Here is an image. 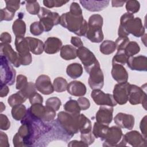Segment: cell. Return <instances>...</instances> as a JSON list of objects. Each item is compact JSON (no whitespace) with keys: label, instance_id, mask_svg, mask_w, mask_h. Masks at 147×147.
<instances>
[{"label":"cell","instance_id":"14","mask_svg":"<svg viewBox=\"0 0 147 147\" xmlns=\"http://www.w3.org/2000/svg\"><path fill=\"white\" fill-rule=\"evenodd\" d=\"M130 84L127 82L118 83L114 86L113 96L117 104L122 105L128 101Z\"/></svg>","mask_w":147,"mask_h":147},{"label":"cell","instance_id":"59","mask_svg":"<svg viewBox=\"0 0 147 147\" xmlns=\"http://www.w3.org/2000/svg\"><path fill=\"white\" fill-rule=\"evenodd\" d=\"M1 86V90H0V96L1 98L6 96L9 92V88L7 84H0Z\"/></svg>","mask_w":147,"mask_h":147},{"label":"cell","instance_id":"35","mask_svg":"<svg viewBox=\"0 0 147 147\" xmlns=\"http://www.w3.org/2000/svg\"><path fill=\"white\" fill-rule=\"evenodd\" d=\"M65 111L73 114H79L81 109L77 100L70 99L68 100L64 105Z\"/></svg>","mask_w":147,"mask_h":147},{"label":"cell","instance_id":"62","mask_svg":"<svg viewBox=\"0 0 147 147\" xmlns=\"http://www.w3.org/2000/svg\"><path fill=\"white\" fill-rule=\"evenodd\" d=\"M5 105L3 103V102H1V112L5 110Z\"/></svg>","mask_w":147,"mask_h":147},{"label":"cell","instance_id":"43","mask_svg":"<svg viewBox=\"0 0 147 147\" xmlns=\"http://www.w3.org/2000/svg\"><path fill=\"white\" fill-rule=\"evenodd\" d=\"M15 13L8 10L6 7L1 9L0 10V18L1 21H11L14 17Z\"/></svg>","mask_w":147,"mask_h":147},{"label":"cell","instance_id":"47","mask_svg":"<svg viewBox=\"0 0 147 147\" xmlns=\"http://www.w3.org/2000/svg\"><path fill=\"white\" fill-rule=\"evenodd\" d=\"M129 41V38L127 37H118L115 42L116 49L117 51L123 50Z\"/></svg>","mask_w":147,"mask_h":147},{"label":"cell","instance_id":"53","mask_svg":"<svg viewBox=\"0 0 147 147\" xmlns=\"http://www.w3.org/2000/svg\"><path fill=\"white\" fill-rule=\"evenodd\" d=\"M10 146L8 141L7 136L3 131L0 132V146L9 147Z\"/></svg>","mask_w":147,"mask_h":147},{"label":"cell","instance_id":"11","mask_svg":"<svg viewBox=\"0 0 147 147\" xmlns=\"http://www.w3.org/2000/svg\"><path fill=\"white\" fill-rule=\"evenodd\" d=\"M128 101L131 105L142 104L144 108L146 109V93L142 87L134 84H130Z\"/></svg>","mask_w":147,"mask_h":147},{"label":"cell","instance_id":"24","mask_svg":"<svg viewBox=\"0 0 147 147\" xmlns=\"http://www.w3.org/2000/svg\"><path fill=\"white\" fill-rule=\"evenodd\" d=\"M67 90L71 95L75 96H83L86 94V87L81 82L74 80L68 84Z\"/></svg>","mask_w":147,"mask_h":147},{"label":"cell","instance_id":"27","mask_svg":"<svg viewBox=\"0 0 147 147\" xmlns=\"http://www.w3.org/2000/svg\"><path fill=\"white\" fill-rule=\"evenodd\" d=\"M109 129V125L96 122L94 124L92 133L95 138H100L101 140L104 141L108 133Z\"/></svg>","mask_w":147,"mask_h":147},{"label":"cell","instance_id":"30","mask_svg":"<svg viewBox=\"0 0 147 147\" xmlns=\"http://www.w3.org/2000/svg\"><path fill=\"white\" fill-rule=\"evenodd\" d=\"M12 30L16 37H24L26 32V24L21 18L16 20L12 25Z\"/></svg>","mask_w":147,"mask_h":147},{"label":"cell","instance_id":"1","mask_svg":"<svg viewBox=\"0 0 147 147\" xmlns=\"http://www.w3.org/2000/svg\"><path fill=\"white\" fill-rule=\"evenodd\" d=\"M52 122L49 123L43 122L33 117L27 110L25 117L21 121L22 125L17 132L24 146L33 145L37 140L51 129Z\"/></svg>","mask_w":147,"mask_h":147},{"label":"cell","instance_id":"28","mask_svg":"<svg viewBox=\"0 0 147 147\" xmlns=\"http://www.w3.org/2000/svg\"><path fill=\"white\" fill-rule=\"evenodd\" d=\"M60 56L65 60L75 59L77 57V49L71 45L62 46L60 49Z\"/></svg>","mask_w":147,"mask_h":147},{"label":"cell","instance_id":"16","mask_svg":"<svg viewBox=\"0 0 147 147\" xmlns=\"http://www.w3.org/2000/svg\"><path fill=\"white\" fill-rule=\"evenodd\" d=\"M36 89L44 95H49L54 91L50 78L46 75H40L35 82Z\"/></svg>","mask_w":147,"mask_h":147},{"label":"cell","instance_id":"22","mask_svg":"<svg viewBox=\"0 0 147 147\" xmlns=\"http://www.w3.org/2000/svg\"><path fill=\"white\" fill-rule=\"evenodd\" d=\"M80 4L87 10L99 11L108 6L109 1H80Z\"/></svg>","mask_w":147,"mask_h":147},{"label":"cell","instance_id":"36","mask_svg":"<svg viewBox=\"0 0 147 147\" xmlns=\"http://www.w3.org/2000/svg\"><path fill=\"white\" fill-rule=\"evenodd\" d=\"M68 83L67 80L62 77H57L53 80V86L54 91L57 92H62L67 90Z\"/></svg>","mask_w":147,"mask_h":147},{"label":"cell","instance_id":"18","mask_svg":"<svg viewBox=\"0 0 147 147\" xmlns=\"http://www.w3.org/2000/svg\"><path fill=\"white\" fill-rule=\"evenodd\" d=\"M113 107L110 106H100L96 113V122L109 125L113 119Z\"/></svg>","mask_w":147,"mask_h":147},{"label":"cell","instance_id":"2","mask_svg":"<svg viewBox=\"0 0 147 147\" xmlns=\"http://www.w3.org/2000/svg\"><path fill=\"white\" fill-rule=\"evenodd\" d=\"M60 24L78 36H84L88 24L83 15L74 16L69 12L62 14L60 17Z\"/></svg>","mask_w":147,"mask_h":147},{"label":"cell","instance_id":"25","mask_svg":"<svg viewBox=\"0 0 147 147\" xmlns=\"http://www.w3.org/2000/svg\"><path fill=\"white\" fill-rule=\"evenodd\" d=\"M15 47L19 57L30 55L28 42L24 37H16Z\"/></svg>","mask_w":147,"mask_h":147},{"label":"cell","instance_id":"61","mask_svg":"<svg viewBox=\"0 0 147 147\" xmlns=\"http://www.w3.org/2000/svg\"><path fill=\"white\" fill-rule=\"evenodd\" d=\"M146 33H145V34L141 37H142L141 40L143 41V42H144V45H145V47H146Z\"/></svg>","mask_w":147,"mask_h":147},{"label":"cell","instance_id":"40","mask_svg":"<svg viewBox=\"0 0 147 147\" xmlns=\"http://www.w3.org/2000/svg\"><path fill=\"white\" fill-rule=\"evenodd\" d=\"M140 8V3L137 1L130 0L126 2V9L127 13L130 14H134L137 13Z\"/></svg>","mask_w":147,"mask_h":147},{"label":"cell","instance_id":"31","mask_svg":"<svg viewBox=\"0 0 147 147\" xmlns=\"http://www.w3.org/2000/svg\"><path fill=\"white\" fill-rule=\"evenodd\" d=\"M80 121V128L79 131L80 134H86L92 133L91 131V123L90 120L87 118L84 114H80L79 115Z\"/></svg>","mask_w":147,"mask_h":147},{"label":"cell","instance_id":"19","mask_svg":"<svg viewBox=\"0 0 147 147\" xmlns=\"http://www.w3.org/2000/svg\"><path fill=\"white\" fill-rule=\"evenodd\" d=\"M124 137L126 142L133 147L146 146V139L136 130L126 133Z\"/></svg>","mask_w":147,"mask_h":147},{"label":"cell","instance_id":"13","mask_svg":"<svg viewBox=\"0 0 147 147\" xmlns=\"http://www.w3.org/2000/svg\"><path fill=\"white\" fill-rule=\"evenodd\" d=\"M91 96L94 102L98 105L114 107L117 105L113 95L110 94H106L99 89L92 90L91 93Z\"/></svg>","mask_w":147,"mask_h":147},{"label":"cell","instance_id":"29","mask_svg":"<svg viewBox=\"0 0 147 147\" xmlns=\"http://www.w3.org/2000/svg\"><path fill=\"white\" fill-rule=\"evenodd\" d=\"M66 72L71 78L77 79L81 76L83 74V67L79 63H72L67 66Z\"/></svg>","mask_w":147,"mask_h":147},{"label":"cell","instance_id":"5","mask_svg":"<svg viewBox=\"0 0 147 147\" xmlns=\"http://www.w3.org/2000/svg\"><path fill=\"white\" fill-rule=\"evenodd\" d=\"M103 23V17L99 14L91 16L87 22V30L85 37L91 42L99 43L103 41L104 36L102 27Z\"/></svg>","mask_w":147,"mask_h":147},{"label":"cell","instance_id":"8","mask_svg":"<svg viewBox=\"0 0 147 147\" xmlns=\"http://www.w3.org/2000/svg\"><path fill=\"white\" fill-rule=\"evenodd\" d=\"M28 110L33 117L47 123L53 121L56 117V111L41 103L32 105Z\"/></svg>","mask_w":147,"mask_h":147},{"label":"cell","instance_id":"12","mask_svg":"<svg viewBox=\"0 0 147 147\" xmlns=\"http://www.w3.org/2000/svg\"><path fill=\"white\" fill-rule=\"evenodd\" d=\"M77 56L80 60L87 73L92 67L99 62L94 54L84 46L77 49Z\"/></svg>","mask_w":147,"mask_h":147},{"label":"cell","instance_id":"9","mask_svg":"<svg viewBox=\"0 0 147 147\" xmlns=\"http://www.w3.org/2000/svg\"><path fill=\"white\" fill-rule=\"evenodd\" d=\"M126 141L121 127L112 126L109 127L108 133L103 144V146H123L126 145Z\"/></svg>","mask_w":147,"mask_h":147},{"label":"cell","instance_id":"4","mask_svg":"<svg viewBox=\"0 0 147 147\" xmlns=\"http://www.w3.org/2000/svg\"><path fill=\"white\" fill-rule=\"evenodd\" d=\"M79 114H73L66 111L57 114L56 121L60 127L69 136L73 137L79 131Z\"/></svg>","mask_w":147,"mask_h":147},{"label":"cell","instance_id":"51","mask_svg":"<svg viewBox=\"0 0 147 147\" xmlns=\"http://www.w3.org/2000/svg\"><path fill=\"white\" fill-rule=\"evenodd\" d=\"M69 13L74 16L82 15V10L79 5L75 2H74L71 4L69 7Z\"/></svg>","mask_w":147,"mask_h":147},{"label":"cell","instance_id":"56","mask_svg":"<svg viewBox=\"0 0 147 147\" xmlns=\"http://www.w3.org/2000/svg\"><path fill=\"white\" fill-rule=\"evenodd\" d=\"M140 128L142 136L146 139V115L142 119L140 125Z\"/></svg>","mask_w":147,"mask_h":147},{"label":"cell","instance_id":"32","mask_svg":"<svg viewBox=\"0 0 147 147\" xmlns=\"http://www.w3.org/2000/svg\"><path fill=\"white\" fill-rule=\"evenodd\" d=\"M27 110L26 107L21 104L16 105L12 107L11 115L12 117L16 121H21L24 118L26 114Z\"/></svg>","mask_w":147,"mask_h":147},{"label":"cell","instance_id":"46","mask_svg":"<svg viewBox=\"0 0 147 147\" xmlns=\"http://www.w3.org/2000/svg\"><path fill=\"white\" fill-rule=\"evenodd\" d=\"M36 88L35 86V84L32 82H28L27 86L23 90L20 91L23 94V95L28 99L29 96L33 93L36 92Z\"/></svg>","mask_w":147,"mask_h":147},{"label":"cell","instance_id":"23","mask_svg":"<svg viewBox=\"0 0 147 147\" xmlns=\"http://www.w3.org/2000/svg\"><path fill=\"white\" fill-rule=\"evenodd\" d=\"M62 41L55 37H48L44 42V51L48 54H55L60 51Z\"/></svg>","mask_w":147,"mask_h":147},{"label":"cell","instance_id":"45","mask_svg":"<svg viewBox=\"0 0 147 147\" xmlns=\"http://www.w3.org/2000/svg\"><path fill=\"white\" fill-rule=\"evenodd\" d=\"M68 1H59V0H51V1H43V4L48 8L61 7L68 3Z\"/></svg>","mask_w":147,"mask_h":147},{"label":"cell","instance_id":"26","mask_svg":"<svg viewBox=\"0 0 147 147\" xmlns=\"http://www.w3.org/2000/svg\"><path fill=\"white\" fill-rule=\"evenodd\" d=\"M26 38L28 42L30 52L32 53L40 55L44 51V44L41 40L31 37H26Z\"/></svg>","mask_w":147,"mask_h":147},{"label":"cell","instance_id":"34","mask_svg":"<svg viewBox=\"0 0 147 147\" xmlns=\"http://www.w3.org/2000/svg\"><path fill=\"white\" fill-rule=\"evenodd\" d=\"M100 52L106 55L113 53L116 49L115 42L111 40H105L102 42L99 47Z\"/></svg>","mask_w":147,"mask_h":147},{"label":"cell","instance_id":"42","mask_svg":"<svg viewBox=\"0 0 147 147\" xmlns=\"http://www.w3.org/2000/svg\"><path fill=\"white\" fill-rule=\"evenodd\" d=\"M44 31L43 26L40 21L33 22L30 26V32L34 36H39Z\"/></svg>","mask_w":147,"mask_h":147},{"label":"cell","instance_id":"50","mask_svg":"<svg viewBox=\"0 0 147 147\" xmlns=\"http://www.w3.org/2000/svg\"><path fill=\"white\" fill-rule=\"evenodd\" d=\"M29 100L30 102V103L32 105L34 104L37 103H41L42 104L43 102V98L42 96L37 93V92H35L31 94L29 97Z\"/></svg>","mask_w":147,"mask_h":147},{"label":"cell","instance_id":"3","mask_svg":"<svg viewBox=\"0 0 147 147\" xmlns=\"http://www.w3.org/2000/svg\"><path fill=\"white\" fill-rule=\"evenodd\" d=\"M129 34H131L136 37H142L145 34V28L139 17H134V15L129 13H124L120 19V25Z\"/></svg>","mask_w":147,"mask_h":147},{"label":"cell","instance_id":"21","mask_svg":"<svg viewBox=\"0 0 147 147\" xmlns=\"http://www.w3.org/2000/svg\"><path fill=\"white\" fill-rule=\"evenodd\" d=\"M113 67L111 71L114 80L118 83H125L128 80V73L125 67L121 64H112Z\"/></svg>","mask_w":147,"mask_h":147},{"label":"cell","instance_id":"52","mask_svg":"<svg viewBox=\"0 0 147 147\" xmlns=\"http://www.w3.org/2000/svg\"><path fill=\"white\" fill-rule=\"evenodd\" d=\"M79 107L81 110H87L90 106V100L83 96H80L77 100Z\"/></svg>","mask_w":147,"mask_h":147},{"label":"cell","instance_id":"55","mask_svg":"<svg viewBox=\"0 0 147 147\" xmlns=\"http://www.w3.org/2000/svg\"><path fill=\"white\" fill-rule=\"evenodd\" d=\"M0 40L2 43L10 44L11 42V36L7 32H3L1 34Z\"/></svg>","mask_w":147,"mask_h":147},{"label":"cell","instance_id":"60","mask_svg":"<svg viewBox=\"0 0 147 147\" xmlns=\"http://www.w3.org/2000/svg\"><path fill=\"white\" fill-rule=\"evenodd\" d=\"M125 1H112L111 5L112 6L114 7H122L125 3Z\"/></svg>","mask_w":147,"mask_h":147},{"label":"cell","instance_id":"58","mask_svg":"<svg viewBox=\"0 0 147 147\" xmlns=\"http://www.w3.org/2000/svg\"><path fill=\"white\" fill-rule=\"evenodd\" d=\"M88 145L84 142L83 141H78V140H73L70 141L68 144V146H88Z\"/></svg>","mask_w":147,"mask_h":147},{"label":"cell","instance_id":"10","mask_svg":"<svg viewBox=\"0 0 147 147\" xmlns=\"http://www.w3.org/2000/svg\"><path fill=\"white\" fill-rule=\"evenodd\" d=\"M88 85L92 90H100L104 85V76L98 62L89 71Z\"/></svg>","mask_w":147,"mask_h":147},{"label":"cell","instance_id":"6","mask_svg":"<svg viewBox=\"0 0 147 147\" xmlns=\"http://www.w3.org/2000/svg\"><path fill=\"white\" fill-rule=\"evenodd\" d=\"M40 22L43 26L45 32L50 31L55 25L60 24L59 14L56 12H52L49 9L41 7L37 14Z\"/></svg>","mask_w":147,"mask_h":147},{"label":"cell","instance_id":"44","mask_svg":"<svg viewBox=\"0 0 147 147\" xmlns=\"http://www.w3.org/2000/svg\"><path fill=\"white\" fill-rule=\"evenodd\" d=\"M28 82L27 78L23 75H18L16 78V87L17 90L20 91L23 90L26 87Z\"/></svg>","mask_w":147,"mask_h":147},{"label":"cell","instance_id":"49","mask_svg":"<svg viewBox=\"0 0 147 147\" xmlns=\"http://www.w3.org/2000/svg\"><path fill=\"white\" fill-rule=\"evenodd\" d=\"M10 126V122L7 117L3 114H0V128L2 130H7Z\"/></svg>","mask_w":147,"mask_h":147},{"label":"cell","instance_id":"7","mask_svg":"<svg viewBox=\"0 0 147 147\" xmlns=\"http://www.w3.org/2000/svg\"><path fill=\"white\" fill-rule=\"evenodd\" d=\"M1 84L11 86L15 82L16 72L10 62L4 56H0Z\"/></svg>","mask_w":147,"mask_h":147},{"label":"cell","instance_id":"17","mask_svg":"<svg viewBox=\"0 0 147 147\" xmlns=\"http://www.w3.org/2000/svg\"><path fill=\"white\" fill-rule=\"evenodd\" d=\"M126 63L131 70L138 71H146L147 70V57L145 56L129 57Z\"/></svg>","mask_w":147,"mask_h":147},{"label":"cell","instance_id":"39","mask_svg":"<svg viewBox=\"0 0 147 147\" xmlns=\"http://www.w3.org/2000/svg\"><path fill=\"white\" fill-rule=\"evenodd\" d=\"M40 6L38 2L36 1H26V11L30 14H38L40 10Z\"/></svg>","mask_w":147,"mask_h":147},{"label":"cell","instance_id":"57","mask_svg":"<svg viewBox=\"0 0 147 147\" xmlns=\"http://www.w3.org/2000/svg\"><path fill=\"white\" fill-rule=\"evenodd\" d=\"M71 43L73 46L78 48L83 47V43L81 38L79 37H72L71 38Z\"/></svg>","mask_w":147,"mask_h":147},{"label":"cell","instance_id":"38","mask_svg":"<svg viewBox=\"0 0 147 147\" xmlns=\"http://www.w3.org/2000/svg\"><path fill=\"white\" fill-rule=\"evenodd\" d=\"M128 57L124 50H118L117 53L113 58L112 64H118L123 65L126 64Z\"/></svg>","mask_w":147,"mask_h":147},{"label":"cell","instance_id":"15","mask_svg":"<svg viewBox=\"0 0 147 147\" xmlns=\"http://www.w3.org/2000/svg\"><path fill=\"white\" fill-rule=\"evenodd\" d=\"M0 53L15 67H19L21 65L18 53L15 52L9 44L0 43Z\"/></svg>","mask_w":147,"mask_h":147},{"label":"cell","instance_id":"20","mask_svg":"<svg viewBox=\"0 0 147 147\" xmlns=\"http://www.w3.org/2000/svg\"><path fill=\"white\" fill-rule=\"evenodd\" d=\"M114 120L117 126L121 128L131 130L134 125V118L130 114L119 113L115 115Z\"/></svg>","mask_w":147,"mask_h":147},{"label":"cell","instance_id":"54","mask_svg":"<svg viewBox=\"0 0 147 147\" xmlns=\"http://www.w3.org/2000/svg\"><path fill=\"white\" fill-rule=\"evenodd\" d=\"M13 143L15 147H20V146H25L24 144L23 143V141L18 134V133H17L13 137Z\"/></svg>","mask_w":147,"mask_h":147},{"label":"cell","instance_id":"48","mask_svg":"<svg viewBox=\"0 0 147 147\" xmlns=\"http://www.w3.org/2000/svg\"><path fill=\"white\" fill-rule=\"evenodd\" d=\"M6 7L11 11L15 13L20 6V1H5Z\"/></svg>","mask_w":147,"mask_h":147},{"label":"cell","instance_id":"33","mask_svg":"<svg viewBox=\"0 0 147 147\" xmlns=\"http://www.w3.org/2000/svg\"><path fill=\"white\" fill-rule=\"evenodd\" d=\"M26 99L27 98L23 95V94L19 91L18 92L12 94L8 98L7 103L11 107H13L16 105H21L25 102Z\"/></svg>","mask_w":147,"mask_h":147},{"label":"cell","instance_id":"37","mask_svg":"<svg viewBox=\"0 0 147 147\" xmlns=\"http://www.w3.org/2000/svg\"><path fill=\"white\" fill-rule=\"evenodd\" d=\"M123 50L128 57H131L137 54L140 51V48L137 42L133 41H129Z\"/></svg>","mask_w":147,"mask_h":147},{"label":"cell","instance_id":"41","mask_svg":"<svg viewBox=\"0 0 147 147\" xmlns=\"http://www.w3.org/2000/svg\"><path fill=\"white\" fill-rule=\"evenodd\" d=\"M61 105V100H60L59 98L57 97L49 98L45 102V106L52 108L56 111L59 110Z\"/></svg>","mask_w":147,"mask_h":147}]
</instances>
